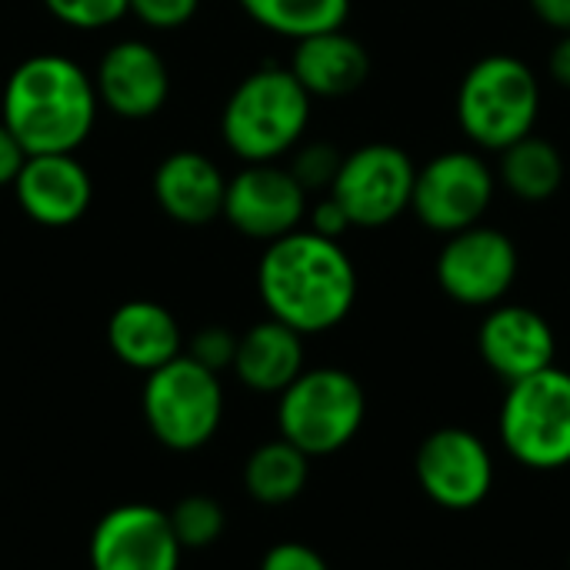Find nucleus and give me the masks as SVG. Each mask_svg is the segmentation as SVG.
Listing matches in <instances>:
<instances>
[{"label":"nucleus","instance_id":"nucleus-1","mask_svg":"<svg viewBox=\"0 0 570 570\" xmlns=\"http://www.w3.org/2000/svg\"><path fill=\"white\" fill-rule=\"evenodd\" d=\"M357 267L341 240L297 227L271 244L257 261V294L267 317L301 337L341 327L357 304Z\"/></svg>","mask_w":570,"mask_h":570},{"label":"nucleus","instance_id":"nucleus-2","mask_svg":"<svg viewBox=\"0 0 570 570\" xmlns=\"http://www.w3.org/2000/svg\"><path fill=\"white\" fill-rule=\"evenodd\" d=\"M97 87L67 53H30L0 90V124L33 154H77L97 124Z\"/></svg>","mask_w":570,"mask_h":570},{"label":"nucleus","instance_id":"nucleus-3","mask_svg":"<svg viewBox=\"0 0 570 570\" xmlns=\"http://www.w3.org/2000/svg\"><path fill=\"white\" fill-rule=\"evenodd\" d=\"M314 97L301 87L291 67H257L224 100L220 137L244 164H281L311 127Z\"/></svg>","mask_w":570,"mask_h":570},{"label":"nucleus","instance_id":"nucleus-4","mask_svg":"<svg viewBox=\"0 0 570 570\" xmlns=\"http://www.w3.org/2000/svg\"><path fill=\"white\" fill-rule=\"evenodd\" d=\"M541 77L528 60L508 50L478 57L454 97V117L461 134L481 154H501L504 147L534 134L541 120Z\"/></svg>","mask_w":570,"mask_h":570},{"label":"nucleus","instance_id":"nucleus-5","mask_svg":"<svg viewBox=\"0 0 570 570\" xmlns=\"http://www.w3.org/2000/svg\"><path fill=\"white\" fill-rule=\"evenodd\" d=\"M364 417L367 394L344 367H304L277 394V431L311 461L344 451L361 434Z\"/></svg>","mask_w":570,"mask_h":570},{"label":"nucleus","instance_id":"nucleus-6","mask_svg":"<svg viewBox=\"0 0 570 570\" xmlns=\"http://www.w3.org/2000/svg\"><path fill=\"white\" fill-rule=\"evenodd\" d=\"M140 411L160 448L174 454H194L207 448L224 424L220 374L180 354L170 364L144 374Z\"/></svg>","mask_w":570,"mask_h":570},{"label":"nucleus","instance_id":"nucleus-7","mask_svg":"<svg viewBox=\"0 0 570 570\" xmlns=\"http://www.w3.org/2000/svg\"><path fill=\"white\" fill-rule=\"evenodd\" d=\"M498 438L511 461L528 471L570 468V371L554 364L508 384Z\"/></svg>","mask_w":570,"mask_h":570},{"label":"nucleus","instance_id":"nucleus-8","mask_svg":"<svg viewBox=\"0 0 570 570\" xmlns=\"http://www.w3.org/2000/svg\"><path fill=\"white\" fill-rule=\"evenodd\" d=\"M498 197V174L481 150H441L417 167L411 214L441 237L484 224Z\"/></svg>","mask_w":570,"mask_h":570},{"label":"nucleus","instance_id":"nucleus-9","mask_svg":"<svg viewBox=\"0 0 570 570\" xmlns=\"http://www.w3.org/2000/svg\"><path fill=\"white\" fill-rule=\"evenodd\" d=\"M414 177L417 164L404 147L374 140L344 154L327 194L344 207L351 227L377 230L411 214Z\"/></svg>","mask_w":570,"mask_h":570},{"label":"nucleus","instance_id":"nucleus-10","mask_svg":"<svg viewBox=\"0 0 570 570\" xmlns=\"http://www.w3.org/2000/svg\"><path fill=\"white\" fill-rule=\"evenodd\" d=\"M521 274V250L514 237L491 224H474L444 237L434 277L441 291L461 307H494L501 304Z\"/></svg>","mask_w":570,"mask_h":570},{"label":"nucleus","instance_id":"nucleus-11","mask_svg":"<svg viewBox=\"0 0 570 570\" xmlns=\"http://www.w3.org/2000/svg\"><path fill=\"white\" fill-rule=\"evenodd\" d=\"M414 478L431 504L444 511H474L491 498L498 468L481 434L468 428H438L417 444Z\"/></svg>","mask_w":570,"mask_h":570},{"label":"nucleus","instance_id":"nucleus-12","mask_svg":"<svg viewBox=\"0 0 570 570\" xmlns=\"http://www.w3.org/2000/svg\"><path fill=\"white\" fill-rule=\"evenodd\" d=\"M311 194L294 180L287 164H244L227 177L220 217L247 240L271 244L304 227Z\"/></svg>","mask_w":570,"mask_h":570},{"label":"nucleus","instance_id":"nucleus-13","mask_svg":"<svg viewBox=\"0 0 570 570\" xmlns=\"http://www.w3.org/2000/svg\"><path fill=\"white\" fill-rule=\"evenodd\" d=\"M87 561L90 570H180L184 548L167 511L130 501L100 514L90 531Z\"/></svg>","mask_w":570,"mask_h":570},{"label":"nucleus","instance_id":"nucleus-14","mask_svg":"<svg viewBox=\"0 0 570 570\" xmlns=\"http://www.w3.org/2000/svg\"><path fill=\"white\" fill-rule=\"evenodd\" d=\"M100 107L120 120H150L167 107L170 67L160 50L144 37L114 40L94 70Z\"/></svg>","mask_w":570,"mask_h":570},{"label":"nucleus","instance_id":"nucleus-15","mask_svg":"<svg viewBox=\"0 0 570 570\" xmlns=\"http://www.w3.org/2000/svg\"><path fill=\"white\" fill-rule=\"evenodd\" d=\"M478 354L504 384L554 367L558 334L551 321L528 304H494L478 327Z\"/></svg>","mask_w":570,"mask_h":570},{"label":"nucleus","instance_id":"nucleus-16","mask_svg":"<svg viewBox=\"0 0 570 570\" xmlns=\"http://www.w3.org/2000/svg\"><path fill=\"white\" fill-rule=\"evenodd\" d=\"M13 200L27 220L60 230L83 220L94 200V177L77 154H33L13 180Z\"/></svg>","mask_w":570,"mask_h":570},{"label":"nucleus","instance_id":"nucleus-17","mask_svg":"<svg viewBox=\"0 0 570 570\" xmlns=\"http://www.w3.org/2000/svg\"><path fill=\"white\" fill-rule=\"evenodd\" d=\"M154 200L180 227H207L224 210L227 177L214 157L204 150H174L167 154L150 180Z\"/></svg>","mask_w":570,"mask_h":570},{"label":"nucleus","instance_id":"nucleus-18","mask_svg":"<svg viewBox=\"0 0 570 570\" xmlns=\"http://www.w3.org/2000/svg\"><path fill=\"white\" fill-rule=\"evenodd\" d=\"M291 73L301 80V87L317 100H341L357 94L371 77V53L367 47L341 30H324L304 40H294L291 53Z\"/></svg>","mask_w":570,"mask_h":570},{"label":"nucleus","instance_id":"nucleus-19","mask_svg":"<svg viewBox=\"0 0 570 570\" xmlns=\"http://www.w3.org/2000/svg\"><path fill=\"white\" fill-rule=\"evenodd\" d=\"M107 347L124 367L150 374L184 354V331L164 304L134 297L107 317Z\"/></svg>","mask_w":570,"mask_h":570},{"label":"nucleus","instance_id":"nucleus-20","mask_svg":"<svg viewBox=\"0 0 570 570\" xmlns=\"http://www.w3.org/2000/svg\"><path fill=\"white\" fill-rule=\"evenodd\" d=\"M307 367V351H304V337L267 317L250 324L240 337H237V354H234V377L254 391V394H281L284 387H291L301 371Z\"/></svg>","mask_w":570,"mask_h":570},{"label":"nucleus","instance_id":"nucleus-21","mask_svg":"<svg viewBox=\"0 0 570 570\" xmlns=\"http://www.w3.org/2000/svg\"><path fill=\"white\" fill-rule=\"evenodd\" d=\"M494 174H498V187H504L511 197L524 204H544L564 187L568 167H564V154L558 150V144H551L548 137L528 134L524 140L498 154Z\"/></svg>","mask_w":570,"mask_h":570},{"label":"nucleus","instance_id":"nucleus-22","mask_svg":"<svg viewBox=\"0 0 570 570\" xmlns=\"http://www.w3.org/2000/svg\"><path fill=\"white\" fill-rule=\"evenodd\" d=\"M311 481V458L291 441L274 438L250 451L244 464V491L264 508L294 504Z\"/></svg>","mask_w":570,"mask_h":570},{"label":"nucleus","instance_id":"nucleus-23","mask_svg":"<svg viewBox=\"0 0 570 570\" xmlns=\"http://www.w3.org/2000/svg\"><path fill=\"white\" fill-rule=\"evenodd\" d=\"M237 3L261 30L287 40L341 30L351 17V0H237Z\"/></svg>","mask_w":570,"mask_h":570},{"label":"nucleus","instance_id":"nucleus-24","mask_svg":"<svg viewBox=\"0 0 570 570\" xmlns=\"http://www.w3.org/2000/svg\"><path fill=\"white\" fill-rule=\"evenodd\" d=\"M170 528H174V538L177 544L187 551H207L214 548L224 531H227V514L220 508V501L207 498V494H187L180 498L170 511Z\"/></svg>","mask_w":570,"mask_h":570},{"label":"nucleus","instance_id":"nucleus-25","mask_svg":"<svg viewBox=\"0 0 570 570\" xmlns=\"http://www.w3.org/2000/svg\"><path fill=\"white\" fill-rule=\"evenodd\" d=\"M344 154L327 144V140H301L291 157H287V170L294 174V180L307 190V194H327L337 170H341Z\"/></svg>","mask_w":570,"mask_h":570},{"label":"nucleus","instance_id":"nucleus-26","mask_svg":"<svg viewBox=\"0 0 570 570\" xmlns=\"http://www.w3.org/2000/svg\"><path fill=\"white\" fill-rule=\"evenodd\" d=\"M43 10L70 30H107L127 17L130 0H40Z\"/></svg>","mask_w":570,"mask_h":570},{"label":"nucleus","instance_id":"nucleus-27","mask_svg":"<svg viewBox=\"0 0 570 570\" xmlns=\"http://www.w3.org/2000/svg\"><path fill=\"white\" fill-rule=\"evenodd\" d=\"M184 354H187L190 361H197L200 367L214 371V374L230 371L234 354H237V334H234L230 327L207 324V327H200V331L187 341Z\"/></svg>","mask_w":570,"mask_h":570},{"label":"nucleus","instance_id":"nucleus-28","mask_svg":"<svg viewBox=\"0 0 570 570\" xmlns=\"http://www.w3.org/2000/svg\"><path fill=\"white\" fill-rule=\"evenodd\" d=\"M200 10V0H130L127 3V17H134L140 27L157 30V33H170L187 27Z\"/></svg>","mask_w":570,"mask_h":570},{"label":"nucleus","instance_id":"nucleus-29","mask_svg":"<svg viewBox=\"0 0 570 570\" xmlns=\"http://www.w3.org/2000/svg\"><path fill=\"white\" fill-rule=\"evenodd\" d=\"M257 570H331V564L324 561V554L304 541H281L274 544Z\"/></svg>","mask_w":570,"mask_h":570},{"label":"nucleus","instance_id":"nucleus-30","mask_svg":"<svg viewBox=\"0 0 570 570\" xmlns=\"http://www.w3.org/2000/svg\"><path fill=\"white\" fill-rule=\"evenodd\" d=\"M304 227L314 230V234H321V237H331V240H341L347 230H354L351 220H347V214H344V207H341L331 194H324L321 200H314V204L307 207Z\"/></svg>","mask_w":570,"mask_h":570},{"label":"nucleus","instance_id":"nucleus-31","mask_svg":"<svg viewBox=\"0 0 570 570\" xmlns=\"http://www.w3.org/2000/svg\"><path fill=\"white\" fill-rule=\"evenodd\" d=\"M27 160V150L20 147V140L0 124V187H13L20 167Z\"/></svg>","mask_w":570,"mask_h":570},{"label":"nucleus","instance_id":"nucleus-32","mask_svg":"<svg viewBox=\"0 0 570 570\" xmlns=\"http://www.w3.org/2000/svg\"><path fill=\"white\" fill-rule=\"evenodd\" d=\"M538 23L554 33H570V0H528Z\"/></svg>","mask_w":570,"mask_h":570},{"label":"nucleus","instance_id":"nucleus-33","mask_svg":"<svg viewBox=\"0 0 570 570\" xmlns=\"http://www.w3.org/2000/svg\"><path fill=\"white\" fill-rule=\"evenodd\" d=\"M548 77L554 87L570 90V33H558V40L548 53Z\"/></svg>","mask_w":570,"mask_h":570}]
</instances>
